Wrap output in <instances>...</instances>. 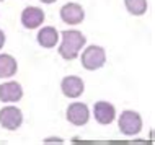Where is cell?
I'll return each instance as SVG.
<instances>
[{"label":"cell","instance_id":"6da1fadb","mask_svg":"<svg viewBox=\"0 0 155 145\" xmlns=\"http://www.w3.org/2000/svg\"><path fill=\"white\" fill-rule=\"evenodd\" d=\"M62 44L59 47V54L62 59L65 60H74L78 57L82 47L85 46L87 43V38L82 34L80 31L77 30H67V31H62Z\"/></svg>","mask_w":155,"mask_h":145},{"label":"cell","instance_id":"7a4b0ae2","mask_svg":"<svg viewBox=\"0 0 155 145\" xmlns=\"http://www.w3.org/2000/svg\"><path fill=\"white\" fill-rule=\"evenodd\" d=\"M106 62V52L101 46H88L82 54V65L87 70H98Z\"/></svg>","mask_w":155,"mask_h":145},{"label":"cell","instance_id":"3957f363","mask_svg":"<svg viewBox=\"0 0 155 145\" xmlns=\"http://www.w3.org/2000/svg\"><path fill=\"white\" fill-rule=\"evenodd\" d=\"M118 124L124 135H136L142 130V118L136 111H123Z\"/></svg>","mask_w":155,"mask_h":145},{"label":"cell","instance_id":"277c9868","mask_svg":"<svg viewBox=\"0 0 155 145\" xmlns=\"http://www.w3.org/2000/svg\"><path fill=\"white\" fill-rule=\"evenodd\" d=\"M21 122H23V113L18 108L7 106L0 111V124H2L3 129L15 130L21 126Z\"/></svg>","mask_w":155,"mask_h":145},{"label":"cell","instance_id":"5b68a950","mask_svg":"<svg viewBox=\"0 0 155 145\" xmlns=\"http://www.w3.org/2000/svg\"><path fill=\"white\" fill-rule=\"evenodd\" d=\"M90 119V111L85 103H72L67 108V121L74 126H85Z\"/></svg>","mask_w":155,"mask_h":145},{"label":"cell","instance_id":"8992f818","mask_svg":"<svg viewBox=\"0 0 155 145\" xmlns=\"http://www.w3.org/2000/svg\"><path fill=\"white\" fill-rule=\"evenodd\" d=\"M61 90L67 98H78L85 90V83L80 77L75 75H69L65 78H62L61 82Z\"/></svg>","mask_w":155,"mask_h":145},{"label":"cell","instance_id":"52a82bcc","mask_svg":"<svg viewBox=\"0 0 155 145\" xmlns=\"http://www.w3.org/2000/svg\"><path fill=\"white\" fill-rule=\"evenodd\" d=\"M61 18L67 24H78L85 18V11L78 3H65L61 8Z\"/></svg>","mask_w":155,"mask_h":145},{"label":"cell","instance_id":"ba28073f","mask_svg":"<svg viewBox=\"0 0 155 145\" xmlns=\"http://www.w3.org/2000/svg\"><path fill=\"white\" fill-rule=\"evenodd\" d=\"M23 96V88L18 82H5L0 85V101L15 103L20 101Z\"/></svg>","mask_w":155,"mask_h":145},{"label":"cell","instance_id":"9c48e42d","mask_svg":"<svg viewBox=\"0 0 155 145\" xmlns=\"http://www.w3.org/2000/svg\"><path fill=\"white\" fill-rule=\"evenodd\" d=\"M93 114H95V119L98 121L100 124L106 126V124H111L116 118V109L111 103L108 101H98L95 103V108H93Z\"/></svg>","mask_w":155,"mask_h":145},{"label":"cell","instance_id":"30bf717a","mask_svg":"<svg viewBox=\"0 0 155 145\" xmlns=\"http://www.w3.org/2000/svg\"><path fill=\"white\" fill-rule=\"evenodd\" d=\"M44 21V11L39 7H26L21 13V23L28 30H35Z\"/></svg>","mask_w":155,"mask_h":145},{"label":"cell","instance_id":"8fae6325","mask_svg":"<svg viewBox=\"0 0 155 145\" xmlns=\"http://www.w3.org/2000/svg\"><path fill=\"white\" fill-rule=\"evenodd\" d=\"M57 41H59V33L52 26H44L38 33V43H39V46H43L46 49L54 47L57 44Z\"/></svg>","mask_w":155,"mask_h":145},{"label":"cell","instance_id":"7c38bea8","mask_svg":"<svg viewBox=\"0 0 155 145\" xmlns=\"http://www.w3.org/2000/svg\"><path fill=\"white\" fill-rule=\"evenodd\" d=\"M18 70V64L12 56L8 54H0V78L13 77Z\"/></svg>","mask_w":155,"mask_h":145},{"label":"cell","instance_id":"4fadbf2b","mask_svg":"<svg viewBox=\"0 0 155 145\" xmlns=\"http://www.w3.org/2000/svg\"><path fill=\"white\" fill-rule=\"evenodd\" d=\"M124 5L131 15L140 16L147 11V0H124Z\"/></svg>","mask_w":155,"mask_h":145},{"label":"cell","instance_id":"5bb4252c","mask_svg":"<svg viewBox=\"0 0 155 145\" xmlns=\"http://www.w3.org/2000/svg\"><path fill=\"white\" fill-rule=\"evenodd\" d=\"M3 44H5V34H3V31L0 30V49L3 47Z\"/></svg>","mask_w":155,"mask_h":145},{"label":"cell","instance_id":"9a60e30c","mask_svg":"<svg viewBox=\"0 0 155 145\" xmlns=\"http://www.w3.org/2000/svg\"><path fill=\"white\" fill-rule=\"evenodd\" d=\"M46 143H62V139H48Z\"/></svg>","mask_w":155,"mask_h":145},{"label":"cell","instance_id":"2e32d148","mask_svg":"<svg viewBox=\"0 0 155 145\" xmlns=\"http://www.w3.org/2000/svg\"><path fill=\"white\" fill-rule=\"evenodd\" d=\"M39 2H43V3H54L56 0H39Z\"/></svg>","mask_w":155,"mask_h":145},{"label":"cell","instance_id":"e0dca14e","mask_svg":"<svg viewBox=\"0 0 155 145\" xmlns=\"http://www.w3.org/2000/svg\"><path fill=\"white\" fill-rule=\"evenodd\" d=\"M0 2H3V0H0Z\"/></svg>","mask_w":155,"mask_h":145}]
</instances>
